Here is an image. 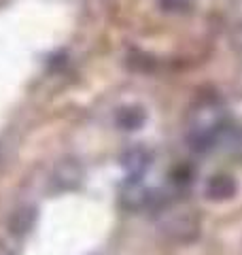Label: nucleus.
<instances>
[{"label":"nucleus","instance_id":"39448f33","mask_svg":"<svg viewBox=\"0 0 242 255\" xmlns=\"http://www.w3.org/2000/svg\"><path fill=\"white\" fill-rule=\"evenodd\" d=\"M117 124L123 130H138L144 124V111L138 107H125L117 113Z\"/></svg>","mask_w":242,"mask_h":255},{"label":"nucleus","instance_id":"423d86ee","mask_svg":"<svg viewBox=\"0 0 242 255\" xmlns=\"http://www.w3.org/2000/svg\"><path fill=\"white\" fill-rule=\"evenodd\" d=\"M219 142L232 157H236L242 162V128H228Z\"/></svg>","mask_w":242,"mask_h":255},{"label":"nucleus","instance_id":"f257e3e1","mask_svg":"<svg viewBox=\"0 0 242 255\" xmlns=\"http://www.w3.org/2000/svg\"><path fill=\"white\" fill-rule=\"evenodd\" d=\"M230 128V119L223 105L217 98H204L191 111L187 142L196 153H206L219 145L223 132Z\"/></svg>","mask_w":242,"mask_h":255},{"label":"nucleus","instance_id":"f03ea898","mask_svg":"<svg viewBox=\"0 0 242 255\" xmlns=\"http://www.w3.org/2000/svg\"><path fill=\"white\" fill-rule=\"evenodd\" d=\"M164 232L179 243H193L200 236V219L193 213H174L164 223Z\"/></svg>","mask_w":242,"mask_h":255},{"label":"nucleus","instance_id":"20e7f679","mask_svg":"<svg viewBox=\"0 0 242 255\" xmlns=\"http://www.w3.org/2000/svg\"><path fill=\"white\" fill-rule=\"evenodd\" d=\"M121 162H123V168L127 170V174H130V179L136 181L138 177H142L151 166V153L144 147H132L123 153Z\"/></svg>","mask_w":242,"mask_h":255},{"label":"nucleus","instance_id":"7ed1b4c3","mask_svg":"<svg viewBox=\"0 0 242 255\" xmlns=\"http://www.w3.org/2000/svg\"><path fill=\"white\" fill-rule=\"evenodd\" d=\"M236 191H238V185L234 177H230V174H215V177L208 179L204 194L208 200L223 202V200H230L232 196H236Z\"/></svg>","mask_w":242,"mask_h":255},{"label":"nucleus","instance_id":"0eeeda50","mask_svg":"<svg viewBox=\"0 0 242 255\" xmlns=\"http://www.w3.org/2000/svg\"><path fill=\"white\" fill-rule=\"evenodd\" d=\"M185 4H187V0H161V6L168 11H179Z\"/></svg>","mask_w":242,"mask_h":255}]
</instances>
